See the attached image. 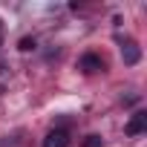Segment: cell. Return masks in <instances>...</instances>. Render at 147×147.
<instances>
[{
	"label": "cell",
	"instance_id": "6da1fadb",
	"mask_svg": "<svg viewBox=\"0 0 147 147\" xmlns=\"http://www.w3.org/2000/svg\"><path fill=\"white\" fill-rule=\"evenodd\" d=\"M144 130H147V113H133V118L127 121L124 133L127 136H141Z\"/></svg>",
	"mask_w": 147,
	"mask_h": 147
},
{
	"label": "cell",
	"instance_id": "7a4b0ae2",
	"mask_svg": "<svg viewBox=\"0 0 147 147\" xmlns=\"http://www.w3.org/2000/svg\"><path fill=\"white\" fill-rule=\"evenodd\" d=\"M43 147H69V133L66 130H49L43 138Z\"/></svg>",
	"mask_w": 147,
	"mask_h": 147
},
{
	"label": "cell",
	"instance_id": "3957f363",
	"mask_svg": "<svg viewBox=\"0 0 147 147\" xmlns=\"http://www.w3.org/2000/svg\"><path fill=\"white\" fill-rule=\"evenodd\" d=\"M81 69H84V72H98V69H104V61H101L98 55L87 52V55L81 58Z\"/></svg>",
	"mask_w": 147,
	"mask_h": 147
},
{
	"label": "cell",
	"instance_id": "277c9868",
	"mask_svg": "<svg viewBox=\"0 0 147 147\" xmlns=\"http://www.w3.org/2000/svg\"><path fill=\"white\" fill-rule=\"evenodd\" d=\"M121 58H124V63H138V58H141V52H138V46L136 43H127L124 49H121Z\"/></svg>",
	"mask_w": 147,
	"mask_h": 147
},
{
	"label": "cell",
	"instance_id": "5b68a950",
	"mask_svg": "<svg viewBox=\"0 0 147 147\" xmlns=\"http://www.w3.org/2000/svg\"><path fill=\"white\" fill-rule=\"evenodd\" d=\"M81 147H104V138H101V136H95V133H92V136H87V138H84V141H81Z\"/></svg>",
	"mask_w": 147,
	"mask_h": 147
},
{
	"label": "cell",
	"instance_id": "8992f818",
	"mask_svg": "<svg viewBox=\"0 0 147 147\" xmlns=\"http://www.w3.org/2000/svg\"><path fill=\"white\" fill-rule=\"evenodd\" d=\"M18 49H20V52H29V49H35V38H23Z\"/></svg>",
	"mask_w": 147,
	"mask_h": 147
}]
</instances>
